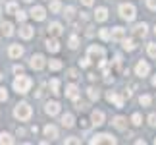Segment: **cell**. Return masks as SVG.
<instances>
[{"label": "cell", "instance_id": "obj_1", "mask_svg": "<svg viewBox=\"0 0 156 145\" xmlns=\"http://www.w3.org/2000/svg\"><path fill=\"white\" fill-rule=\"evenodd\" d=\"M31 114H33V110L27 102H20V105H16V108H14V116L17 120H21V122H27V120L31 118Z\"/></svg>", "mask_w": 156, "mask_h": 145}, {"label": "cell", "instance_id": "obj_2", "mask_svg": "<svg viewBox=\"0 0 156 145\" xmlns=\"http://www.w3.org/2000/svg\"><path fill=\"white\" fill-rule=\"evenodd\" d=\"M31 85H33V81L29 80L27 76H17L16 80H14V89H16V93H27L29 89H31Z\"/></svg>", "mask_w": 156, "mask_h": 145}, {"label": "cell", "instance_id": "obj_3", "mask_svg": "<svg viewBox=\"0 0 156 145\" xmlns=\"http://www.w3.org/2000/svg\"><path fill=\"white\" fill-rule=\"evenodd\" d=\"M135 6L133 4H122L119 6V16L123 17V20H127V21H133L135 20Z\"/></svg>", "mask_w": 156, "mask_h": 145}, {"label": "cell", "instance_id": "obj_4", "mask_svg": "<svg viewBox=\"0 0 156 145\" xmlns=\"http://www.w3.org/2000/svg\"><path fill=\"white\" fill-rule=\"evenodd\" d=\"M91 145H97V143H108V145H114L116 143V137L110 136V134H97L91 137V141H89Z\"/></svg>", "mask_w": 156, "mask_h": 145}, {"label": "cell", "instance_id": "obj_5", "mask_svg": "<svg viewBox=\"0 0 156 145\" xmlns=\"http://www.w3.org/2000/svg\"><path fill=\"white\" fill-rule=\"evenodd\" d=\"M29 66H31L33 70H43L44 66H46L44 56H43V54H33V56H31V62H29Z\"/></svg>", "mask_w": 156, "mask_h": 145}, {"label": "cell", "instance_id": "obj_6", "mask_svg": "<svg viewBox=\"0 0 156 145\" xmlns=\"http://www.w3.org/2000/svg\"><path fill=\"white\" fill-rule=\"evenodd\" d=\"M87 52H89V56H91V58L98 60V62H100V60H104V54H106L102 46H94V45H93V46H89V50H87Z\"/></svg>", "mask_w": 156, "mask_h": 145}, {"label": "cell", "instance_id": "obj_7", "mask_svg": "<svg viewBox=\"0 0 156 145\" xmlns=\"http://www.w3.org/2000/svg\"><path fill=\"white\" fill-rule=\"evenodd\" d=\"M148 72H151V66H148L145 60H139L137 66H135V74L139 77H145V76H148Z\"/></svg>", "mask_w": 156, "mask_h": 145}, {"label": "cell", "instance_id": "obj_8", "mask_svg": "<svg viewBox=\"0 0 156 145\" xmlns=\"http://www.w3.org/2000/svg\"><path fill=\"white\" fill-rule=\"evenodd\" d=\"M31 17L35 21H43L44 17H46V10L43 8V6H33V10H31Z\"/></svg>", "mask_w": 156, "mask_h": 145}, {"label": "cell", "instance_id": "obj_9", "mask_svg": "<svg viewBox=\"0 0 156 145\" xmlns=\"http://www.w3.org/2000/svg\"><path fill=\"white\" fill-rule=\"evenodd\" d=\"M133 33H135V37L145 39V37H147V33H148V25H147L145 21H143V23H137V25L133 27Z\"/></svg>", "mask_w": 156, "mask_h": 145}, {"label": "cell", "instance_id": "obj_10", "mask_svg": "<svg viewBox=\"0 0 156 145\" xmlns=\"http://www.w3.org/2000/svg\"><path fill=\"white\" fill-rule=\"evenodd\" d=\"M44 110H46V114H50V116H56V114L60 112V105L56 101H48L46 106H44Z\"/></svg>", "mask_w": 156, "mask_h": 145}, {"label": "cell", "instance_id": "obj_11", "mask_svg": "<svg viewBox=\"0 0 156 145\" xmlns=\"http://www.w3.org/2000/svg\"><path fill=\"white\" fill-rule=\"evenodd\" d=\"M112 126H114V128H116V130H127V120H125L123 116H116V118H114L112 120Z\"/></svg>", "mask_w": 156, "mask_h": 145}, {"label": "cell", "instance_id": "obj_12", "mask_svg": "<svg viewBox=\"0 0 156 145\" xmlns=\"http://www.w3.org/2000/svg\"><path fill=\"white\" fill-rule=\"evenodd\" d=\"M91 120H93L94 126H102V124H104V112H102V110H93Z\"/></svg>", "mask_w": 156, "mask_h": 145}, {"label": "cell", "instance_id": "obj_13", "mask_svg": "<svg viewBox=\"0 0 156 145\" xmlns=\"http://www.w3.org/2000/svg\"><path fill=\"white\" fill-rule=\"evenodd\" d=\"M0 31H2L4 37H12V35H14V25H12L10 21H2L0 23Z\"/></svg>", "mask_w": 156, "mask_h": 145}, {"label": "cell", "instance_id": "obj_14", "mask_svg": "<svg viewBox=\"0 0 156 145\" xmlns=\"http://www.w3.org/2000/svg\"><path fill=\"white\" fill-rule=\"evenodd\" d=\"M66 97H69L71 101H77V97H79V89H77V85H68L66 87Z\"/></svg>", "mask_w": 156, "mask_h": 145}, {"label": "cell", "instance_id": "obj_15", "mask_svg": "<svg viewBox=\"0 0 156 145\" xmlns=\"http://www.w3.org/2000/svg\"><path fill=\"white\" fill-rule=\"evenodd\" d=\"M33 33H35V29L31 27V25H21V29H20V37L21 39H31L33 37Z\"/></svg>", "mask_w": 156, "mask_h": 145}, {"label": "cell", "instance_id": "obj_16", "mask_svg": "<svg viewBox=\"0 0 156 145\" xmlns=\"http://www.w3.org/2000/svg\"><path fill=\"white\" fill-rule=\"evenodd\" d=\"M106 99L110 101V102H114V105H116V108H123V99H122L119 95H116V93H112V91H110Z\"/></svg>", "mask_w": 156, "mask_h": 145}, {"label": "cell", "instance_id": "obj_17", "mask_svg": "<svg viewBox=\"0 0 156 145\" xmlns=\"http://www.w3.org/2000/svg\"><path fill=\"white\" fill-rule=\"evenodd\" d=\"M94 20H97V21H106L108 20V10L104 8V6L97 8V12H94Z\"/></svg>", "mask_w": 156, "mask_h": 145}, {"label": "cell", "instance_id": "obj_18", "mask_svg": "<svg viewBox=\"0 0 156 145\" xmlns=\"http://www.w3.org/2000/svg\"><path fill=\"white\" fill-rule=\"evenodd\" d=\"M125 39V29L123 27H114L112 29V41H123Z\"/></svg>", "mask_w": 156, "mask_h": 145}, {"label": "cell", "instance_id": "obj_19", "mask_svg": "<svg viewBox=\"0 0 156 145\" xmlns=\"http://www.w3.org/2000/svg\"><path fill=\"white\" fill-rule=\"evenodd\" d=\"M8 54H10V58H20L21 54H23V48H21L20 45H10Z\"/></svg>", "mask_w": 156, "mask_h": 145}, {"label": "cell", "instance_id": "obj_20", "mask_svg": "<svg viewBox=\"0 0 156 145\" xmlns=\"http://www.w3.org/2000/svg\"><path fill=\"white\" fill-rule=\"evenodd\" d=\"M46 48H48L50 52H58L60 50V41L56 37H50L48 41H46Z\"/></svg>", "mask_w": 156, "mask_h": 145}, {"label": "cell", "instance_id": "obj_21", "mask_svg": "<svg viewBox=\"0 0 156 145\" xmlns=\"http://www.w3.org/2000/svg\"><path fill=\"white\" fill-rule=\"evenodd\" d=\"M48 33H50V37H58V35H62V25H60L58 21H54L48 25Z\"/></svg>", "mask_w": 156, "mask_h": 145}, {"label": "cell", "instance_id": "obj_22", "mask_svg": "<svg viewBox=\"0 0 156 145\" xmlns=\"http://www.w3.org/2000/svg\"><path fill=\"white\" fill-rule=\"evenodd\" d=\"M44 136L46 137H50V139H54V137H58V128L56 126H44Z\"/></svg>", "mask_w": 156, "mask_h": 145}, {"label": "cell", "instance_id": "obj_23", "mask_svg": "<svg viewBox=\"0 0 156 145\" xmlns=\"http://www.w3.org/2000/svg\"><path fill=\"white\" fill-rule=\"evenodd\" d=\"M60 122H62L64 128H71V126H73V116H71V114L68 112V114H64V116L60 118Z\"/></svg>", "mask_w": 156, "mask_h": 145}, {"label": "cell", "instance_id": "obj_24", "mask_svg": "<svg viewBox=\"0 0 156 145\" xmlns=\"http://www.w3.org/2000/svg\"><path fill=\"white\" fill-rule=\"evenodd\" d=\"M50 91H52V95H60L62 91H60V80H56V77H54V80H50Z\"/></svg>", "mask_w": 156, "mask_h": 145}, {"label": "cell", "instance_id": "obj_25", "mask_svg": "<svg viewBox=\"0 0 156 145\" xmlns=\"http://www.w3.org/2000/svg\"><path fill=\"white\" fill-rule=\"evenodd\" d=\"M0 143H6V145H10V143H14V136L12 134H6V132H2V134H0Z\"/></svg>", "mask_w": 156, "mask_h": 145}, {"label": "cell", "instance_id": "obj_26", "mask_svg": "<svg viewBox=\"0 0 156 145\" xmlns=\"http://www.w3.org/2000/svg\"><path fill=\"white\" fill-rule=\"evenodd\" d=\"M60 10H62V2H60V0H52L50 2V12L52 14H58Z\"/></svg>", "mask_w": 156, "mask_h": 145}, {"label": "cell", "instance_id": "obj_27", "mask_svg": "<svg viewBox=\"0 0 156 145\" xmlns=\"http://www.w3.org/2000/svg\"><path fill=\"white\" fill-rule=\"evenodd\" d=\"M122 45H123L125 50H135V41H133V39H123Z\"/></svg>", "mask_w": 156, "mask_h": 145}, {"label": "cell", "instance_id": "obj_28", "mask_svg": "<svg viewBox=\"0 0 156 145\" xmlns=\"http://www.w3.org/2000/svg\"><path fill=\"white\" fill-rule=\"evenodd\" d=\"M17 10H20V8H17L16 2H8V4H6V12H8V14H17Z\"/></svg>", "mask_w": 156, "mask_h": 145}, {"label": "cell", "instance_id": "obj_29", "mask_svg": "<svg viewBox=\"0 0 156 145\" xmlns=\"http://www.w3.org/2000/svg\"><path fill=\"white\" fill-rule=\"evenodd\" d=\"M131 124H133V126H141L143 124V116H141L139 112H135L133 116H131Z\"/></svg>", "mask_w": 156, "mask_h": 145}, {"label": "cell", "instance_id": "obj_30", "mask_svg": "<svg viewBox=\"0 0 156 145\" xmlns=\"http://www.w3.org/2000/svg\"><path fill=\"white\" fill-rule=\"evenodd\" d=\"M48 68L54 70V72H58L60 68H62V62H60V60H50V62H48Z\"/></svg>", "mask_w": 156, "mask_h": 145}, {"label": "cell", "instance_id": "obj_31", "mask_svg": "<svg viewBox=\"0 0 156 145\" xmlns=\"http://www.w3.org/2000/svg\"><path fill=\"white\" fill-rule=\"evenodd\" d=\"M151 95H141V99H139V102H141V105L143 106H148V105H151Z\"/></svg>", "mask_w": 156, "mask_h": 145}, {"label": "cell", "instance_id": "obj_32", "mask_svg": "<svg viewBox=\"0 0 156 145\" xmlns=\"http://www.w3.org/2000/svg\"><path fill=\"white\" fill-rule=\"evenodd\" d=\"M98 35H100V39H104V41H110V39H112V33L108 31V29H100Z\"/></svg>", "mask_w": 156, "mask_h": 145}, {"label": "cell", "instance_id": "obj_33", "mask_svg": "<svg viewBox=\"0 0 156 145\" xmlns=\"http://www.w3.org/2000/svg\"><path fill=\"white\" fill-rule=\"evenodd\" d=\"M79 46V39H77V35H71L69 37V48H77Z\"/></svg>", "mask_w": 156, "mask_h": 145}, {"label": "cell", "instance_id": "obj_34", "mask_svg": "<svg viewBox=\"0 0 156 145\" xmlns=\"http://www.w3.org/2000/svg\"><path fill=\"white\" fill-rule=\"evenodd\" d=\"M148 56L156 58V43H148Z\"/></svg>", "mask_w": 156, "mask_h": 145}, {"label": "cell", "instance_id": "obj_35", "mask_svg": "<svg viewBox=\"0 0 156 145\" xmlns=\"http://www.w3.org/2000/svg\"><path fill=\"white\" fill-rule=\"evenodd\" d=\"M89 99H91V101H98V91H97V89H89Z\"/></svg>", "mask_w": 156, "mask_h": 145}, {"label": "cell", "instance_id": "obj_36", "mask_svg": "<svg viewBox=\"0 0 156 145\" xmlns=\"http://www.w3.org/2000/svg\"><path fill=\"white\" fill-rule=\"evenodd\" d=\"M73 14H75V8H73V6H68V8H66V17H68V20H71V17H73Z\"/></svg>", "mask_w": 156, "mask_h": 145}, {"label": "cell", "instance_id": "obj_37", "mask_svg": "<svg viewBox=\"0 0 156 145\" xmlns=\"http://www.w3.org/2000/svg\"><path fill=\"white\" fill-rule=\"evenodd\" d=\"M8 99V91H6V87H0V102H4Z\"/></svg>", "mask_w": 156, "mask_h": 145}, {"label": "cell", "instance_id": "obj_38", "mask_svg": "<svg viewBox=\"0 0 156 145\" xmlns=\"http://www.w3.org/2000/svg\"><path fill=\"white\" fill-rule=\"evenodd\" d=\"M148 126L156 128V114H151V116H148Z\"/></svg>", "mask_w": 156, "mask_h": 145}, {"label": "cell", "instance_id": "obj_39", "mask_svg": "<svg viewBox=\"0 0 156 145\" xmlns=\"http://www.w3.org/2000/svg\"><path fill=\"white\" fill-rule=\"evenodd\" d=\"M68 77L75 80V77H77V70H75V68H69V70H68Z\"/></svg>", "mask_w": 156, "mask_h": 145}, {"label": "cell", "instance_id": "obj_40", "mask_svg": "<svg viewBox=\"0 0 156 145\" xmlns=\"http://www.w3.org/2000/svg\"><path fill=\"white\" fill-rule=\"evenodd\" d=\"M16 17H17V20H20V21H25V12H21V10H17V14H16Z\"/></svg>", "mask_w": 156, "mask_h": 145}, {"label": "cell", "instance_id": "obj_41", "mask_svg": "<svg viewBox=\"0 0 156 145\" xmlns=\"http://www.w3.org/2000/svg\"><path fill=\"white\" fill-rule=\"evenodd\" d=\"M147 6L151 10H156V0H147Z\"/></svg>", "mask_w": 156, "mask_h": 145}, {"label": "cell", "instance_id": "obj_42", "mask_svg": "<svg viewBox=\"0 0 156 145\" xmlns=\"http://www.w3.org/2000/svg\"><path fill=\"white\" fill-rule=\"evenodd\" d=\"M66 143H81V139H77V137H68V139H66Z\"/></svg>", "mask_w": 156, "mask_h": 145}, {"label": "cell", "instance_id": "obj_43", "mask_svg": "<svg viewBox=\"0 0 156 145\" xmlns=\"http://www.w3.org/2000/svg\"><path fill=\"white\" fill-rule=\"evenodd\" d=\"M89 60H91V58H81V68H87V66L91 64Z\"/></svg>", "mask_w": 156, "mask_h": 145}, {"label": "cell", "instance_id": "obj_44", "mask_svg": "<svg viewBox=\"0 0 156 145\" xmlns=\"http://www.w3.org/2000/svg\"><path fill=\"white\" fill-rule=\"evenodd\" d=\"M89 126H91V124H89V120H81V128L83 130H89Z\"/></svg>", "mask_w": 156, "mask_h": 145}, {"label": "cell", "instance_id": "obj_45", "mask_svg": "<svg viewBox=\"0 0 156 145\" xmlns=\"http://www.w3.org/2000/svg\"><path fill=\"white\" fill-rule=\"evenodd\" d=\"M14 72H16V74H21V72H23V66H14Z\"/></svg>", "mask_w": 156, "mask_h": 145}, {"label": "cell", "instance_id": "obj_46", "mask_svg": "<svg viewBox=\"0 0 156 145\" xmlns=\"http://www.w3.org/2000/svg\"><path fill=\"white\" fill-rule=\"evenodd\" d=\"M17 136H25V130H23V128H17Z\"/></svg>", "mask_w": 156, "mask_h": 145}, {"label": "cell", "instance_id": "obj_47", "mask_svg": "<svg viewBox=\"0 0 156 145\" xmlns=\"http://www.w3.org/2000/svg\"><path fill=\"white\" fill-rule=\"evenodd\" d=\"M81 2L85 4V6H91V4H93V0H81Z\"/></svg>", "mask_w": 156, "mask_h": 145}, {"label": "cell", "instance_id": "obj_48", "mask_svg": "<svg viewBox=\"0 0 156 145\" xmlns=\"http://www.w3.org/2000/svg\"><path fill=\"white\" fill-rule=\"evenodd\" d=\"M152 85H154V87H156V76H154V77H152Z\"/></svg>", "mask_w": 156, "mask_h": 145}, {"label": "cell", "instance_id": "obj_49", "mask_svg": "<svg viewBox=\"0 0 156 145\" xmlns=\"http://www.w3.org/2000/svg\"><path fill=\"white\" fill-rule=\"evenodd\" d=\"M23 2H31V0H23Z\"/></svg>", "mask_w": 156, "mask_h": 145}, {"label": "cell", "instance_id": "obj_50", "mask_svg": "<svg viewBox=\"0 0 156 145\" xmlns=\"http://www.w3.org/2000/svg\"><path fill=\"white\" fill-rule=\"evenodd\" d=\"M154 33H156V25H154Z\"/></svg>", "mask_w": 156, "mask_h": 145}, {"label": "cell", "instance_id": "obj_51", "mask_svg": "<svg viewBox=\"0 0 156 145\" xmlns=\"http://www.w3.org/2000/svg\"><path fill=\"white\" fill-rule=\"evenodd\" d=\"M0 80H2V74H0Z\"/></svg>", "mask_w": 156, "mask_h": 145}, {"label": "cell", "instance_id": "obj_52", "mask_svg": "<svg viewBox=\"0 0 156 145\" xmlns=\"http://www.w3.org/2000/svg\"><path fill=\"white\" fill-rule=\"evenodd\" d=\"M154 143H156V137H154Z\"/></svg>", "mask_w": 156, "mask_h": 145}]
</instances>
